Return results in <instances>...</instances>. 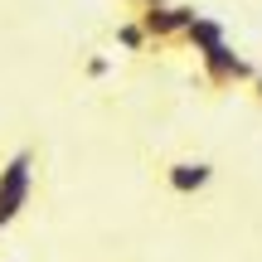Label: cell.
Wrapping results in <instances>:
<instances>
[{"label": "cell", "instance_id": "cell-1", "mask_svg": "<svg viewBox=\"0 0 262 262\" xmlns=\"http://www.w3.org/2000/svg\"><path fill=\"white\" fill-rule=\"evenodd\" d=\"M39 185H44V141L15 136L0 150V233H10L34 209Z\"/></svg>", "mask_w": 262, "mask_h": 262}, {"label": "cell", "instance_id": "cell-2", "mask_svg": "<svg viewBox=\"0 0 262 262\" xmlns=\"http://www.w3.org/2000/svg\"><path fill=\"white\" fill-rule=\"evenodd\" d=\"M194 73H199V83L219 97V93H243L257 78V63L248 54H238L233 44H219V49H209V54L194 58Z\"/></svg>", "mask_w": 262, "mask_h": 262}, {"label": "cell", "instance_id": "cell-3", "mask_svg": "<svg viewBox=\"0 0 262 262\" xmlns=\"http://www.w3.org/2000/svg\"><path fill=\"white\" fill-rule=\"evenodd\" d=\"M214 180H219V165L204 160V156H165V160H156V185L170 199H199Z\"/></svg>", "mask_w": 262, "mask_h": 262}, {"label": "cell", "instance_id": "cell-4", "mask_svg": "<svg viewBox=\"0 0 262 262\" xmlns=\"http://www.w3.org/2000/svg\"><path fill=\"white\" fill-rule=\"evenodd\" d=\"M199 10L194 5H180V0H165V5H150L141 10V29H146V44L150 54H165V49H180V39H185V29L194 25Z\"/></svg>", "mask_w": 262, "mask_h": 262}, {"label": "cell", "instance_id": "cell-5", "mask_svg": "<svg viewBox=\"0 0 262 262\" xmlns=\"http://www.w3.org/2000/svg\"><path fill=\"white\" fill-rule=\"evenodd\" d=\"M219 44H228V29L219 25V19H209V15H194V25L185 29V39H180V49H189V54H209V49H219Z\"/></svg>", "mask_w": 262, "mask_h": 262}, {"label": "cell", "instance_id": "cell-6", "mask_svg": "<svg viewBox=\"0 0 262 262\" xmlns=\"http://www.w3.org/2000/svg\"><path fill=\"white\" fill-rule=\"evenodd\" d=\"M117 44L126 49V54H150V44H146V29H141V19L136 15H126V19H117Z\"/></svg>", "mask_w": 262, "mask_h": 262}, {"label": "cell", "instance_id": "cell-7", "mask_svg": "<svg viewBox=\"0 0 262 262\" xmlns=\"http://www.w3.org/2000/svg\"><path fill=\"white\" fill-rule=\"evenodd\" d=\"M243 97H248V102H253L257 112H262V68H257V78H253V83L243 88Z\"/></svg>", "mask_w": 262, "mask_h": 262}, {"label": "cell", "instance_id": "cell-8", "mask_svg": "<svg viewBox=\"0 0 262 262\" xmlns=\"http://www.w3.org/2000/svg\"><path fill=\"white\" fill-rule=\"evenodd\" d=\"M117 5H122L126 15H141V10H150V5H165V0H117Z\"/></svg>", "mask_w": 262, "mask_h": 262}]
</instances>
